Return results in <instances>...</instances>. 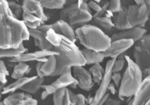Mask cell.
<instances>
[{
  "instance_id": "1",
  "label": "cell",
  "mask_w": 150,
  "mask_h": 105,
  "mask_svg": "<svg viewBox=\"0 0 150 105\" xmlns=\"http://www.w3.org/2000/svg\"><path fill=\"white\" fill-rule=\"evenodd\" d=\"M30 38L29 29L23 21L11 11L8 1H0V49L19 48Z\"/></svg>"
},
{
  "instance_id": "2",
  "label": "cell",
  "mask_w": 150,
  "mask_h": 105,
  "mask_svg": "<svg viewBox=\"0 0 150 105\" xmlns=\"http://www.w3.org/2000/svg\"><path fill=\"white\" fill-rule=\"evenodd\" d=\"M47 39L54 47L55 51L59 52V55L56 56L57 64L68 68L86 65L81 50L66 37L56 34L53 29H50L47 33Z\"/></svg>"
},
{
  "instance_id": "3",
  "label": "cell",
  "mask_w": 150,
  "mask_h": 105,
  "mask_svg": "<svg viewBox=\"0 0 150 105\" xmlns=\"http://www.w3.org/2000/svg\"><path fill=\"white\" fill-rule=\"evenodd\" d=\"M79 41L85 48L97 52H104L110 47L111 38L94 25L86 24L75 30Z\"/></svg>"
},
{
  "instance_id": "4",
  "label": "cell",
  "mask_w": 150,
  "mask_h": 105,
  "mask_svg": "<svg viewBox=\"0 0 150 105\" xmlns=\"http://www.w3.org/2000/svg\"><path fill=\"white\" fill-rule=\"evenodd\" d=\"M127 68L122 77L119 88V98L121 101L134 98L143 81V75L139 66L128 56H125Z\"/></svg>"
},
{
  "instance_id": "5",
  "label": "cell",
  "mask_w": 150,
  "mask_h": 105,
  "mask_svg": "<svg viewBox=\"0 0 150 105\" xmlns=\"http://www.w3.org/2000/svg\"><path fill=\"white\" fill-rule=\"evenodd\" d=\"M60 21H63L71 26H83L86 25L93 19L90 8L88 3L79 0L76 3L69 5L60 11Z\"/></svg>"
},
{
  "instance_id": "6",
  "label": "cell",
  "mask_w": 150,
  "mask_h": 105,
  "mask_svg": "<svg viewBox=\"0 0 150 105\" xmlns=\"http://www.w3.org/2000/svg\"><path fill=\"white\" fill-rule=\"evenodd\" d=\"M22 5L23 9L22 21L28 29H37L47 21L48 18L40 1L24 0Z\"/></svg>"
},
{
  "instance_id": "7",
  "label": "cell",
  "mask_w": 150,
  "mask_h": 105,
  "mask_svg": "<svg viewBox=\"0 0 150 105\" xmlns=\"http://www.w3.org/2000/svg\"><path fill=\"white\" fill-rule=\"evenodd\" d=\"M133 55L143 77L150 76V34H146L135 44Z\"/></svg>"
},
{
  "instance_id": "8",
  "label": "cell",
  "mask_w": 150,
  "mask_h": 105,
  "mask_svg": "<svg viewBox=\"0 0 150 105\" xmlns=\"http://www.w3.org/2000/svg\"><path fill=\"white\" fill-rule=\"evenodd\" d=\"M116 59H111L107 62L105 67V73H104V77L102 80L99 84L98 89L96 91V94L93 96L92 102L90 105H98L99 101L104 98L106 94L108 93V90L110 84L111 83L112 80V67L114 65Z\"/></svg>"
},
{
  "instance_id": "9",
  "label": "cell",
  "mask_w": 150,
  "mask_h": 105,
  "mask_svg": "<svg viewBox=\"0 0 150 105\" xmlns=\"http://www.w3.org/2000/svg\"><path fill=\"white\" fill-rule=\"evenodd\" d=\"M59 52L56 51L51 50H38L33 52H26L21 55V56L9 60V62L14 63L25 62L31 61H38L45 62L47 60V58L50 56H57Z\"/></svg>"
},
{
  "instance_id": "10",
  "label": "cell",
  "mask_w": 150,
  "mask_h": 105,
  "mask_svg": "<svg viewBox=\"0 0 150 105\" xmlns=\"http://www.w3.org/2000/svg\"><path fill=\"white\" fill-rule=\"evenodd\" d=\"M73 75L78 83V87L85 91H90L94 87L92 74L84 66H75L73 69Z\"/></svg>"
},
{
  "instance_id": "11",
  "label": "cell",
  "mask_w": 150,
  "mask_h": 105,
  "mask_svg": "<svg viewBox=\"0 0 150 105\" xmlns=\"http://www.w3.org/2000/svg\"><path fill=\"white\" fill-rule=\"evenodd\" d=\"M134 44L132 40L122 39L117 41H112L111 45L106 51L103 52L104 57H110L112 59H116L123 54V52L128 50Z\"/></svg>"
},
{
  "instance_id": "12",
  "label": "cell",
  "mask_w": 150,
  "mask_h": 105,
  "mask_svg": "<svg viewBox=\"0 0 150 105\" xmlns=\"http://www.w3.org/2000/svg\"><path fill=\"white\" fill-rule=\"evenodd\" d=\"M146 35V30L144 28L135 27L125 30L122 32H115L111 35V41H114L122 39L132 40L134 42H137Z\"/></svg>"
},
{
  "instance_id": "13",
  "label": "cell",
  "mask_w": 150,
  "mask_h": 105,
  "mask_svg": "<svg viewBox=\"0 0 150 105\" xmlns=\"http://www.w3.org/2000/svg\"><path fill=\"white\" fill-rule=\"evenodd\" d=\"M133 105H150V76L143 79L133 98Z\"/></svg>"
},
{
  "instance_id": "14",
  "label": "cell",
  "mask_w": 150,
  "mask_h": 105,
  "mask_svg": "<svg viewBox=\"0 0 150 105\" xmlns=\"http://www.w3.org/2000/svg\"><path fill=\"white\" fill-rule=\"evenodd\" d=\"M30 36L34 38L35 45L39 48L41 50H51L55 51V48L50 41L47 39V33L39 29H29Z\"/></svg>"
},
{
  "instance_id": "15",
  "label": "cell",
  "mask_w": 150,
  "mask_h": 105,
  "mask_svg": "<svg viewBox=\"0 0 150 105\" xmlns=\"http://www.w3.org/2000/svg\"><path fill=\"white\" fill-rule=\"evenodd\" d=\"M50 27L56 34L65 36L74 43L77 41V38L76 36V33H75V30H74L73 27H71L69 24H68L65 21L59 20V21L55 22L54 23L50 24Z\"/></svg>"
},
{
  "instance_id": "16",
  "label": "cell",
  "mask_w": 150,
  "mask_h": 105,
  "mask_svg": "<svg viewBox=\"0 0 150 105\" xmlns=\"http://www.w3.org/2000/svg\"><path fill=\"white\" fill-rule=\"evenodd\" d=\"M128 7H123L122 10L117 13L114 17L113 23L116 30L122 32L125 30L132 29L128 23Z\"/></svg>"
},
{
  "instance_id": "17",
  "label": "cell",
  "mask_w": 150,
  "mask_h": 105,
  "mask_svg": "<svg viewBox=\"0 0 150 105\" xmlns=\"http://www.w3.org/2000/svg\"><path fill=\"white\" fill-rule=\"evenodd\" d=\"M92 20L96 26L101 29L108 35L110 33H112L114 30H116L113 21L110 18H108L107 17H95Z\"/></svg>"
},
{
  "instance_id": "18",
  "label": "cell",
  "mask_w": 150,
  "mask_h": 105,
  "mask_svg": "<svg viewBox=\"0 0 150 105\" xmlns=\"http://www.w3.org/2000/svg\"><path fill=\"white\" fill-rule=\"evenodd\" d=\"M83 56L85 58L86 65H96L100 64L104 60V56L102 52H97L92 50L89 49H83L81 50Z\"/></svg>"
},
{
  "instance_id": "19",
  "label": "cell",
  "mask_w": 150,
  "mask_h": 105,
  "mask_svg": "<svg viewBox=\"0 0 150 105\" xmlns=\"http://www.w3.org/2000/svg\"><path fill=\"white\" fill-rule=\"evenodd\" d=\"M37 77H38L33 76L31 77H25L18 79L16 81H14V83H12L11 84L6 86L3 89V90L1 91V93H2V95H5V94L8 93H14V92L17 91V89H21L23 86L27 84L28 83L31 82L32 80L36 79Z\"/></svg>"
},
{
  "instance_id": "20",
  "label": "cell",
  "mask_w": 150,
  "mask_h": 105,
  "mask_svg": "<svg viewBox=\"0 0 150 105\" xmlns=\"http://www.w3.org/2000/svg\"><path fill=\"white\" fill-rule=\"evenodd\" d=\"M74 83L78 84L77 80L74 75H72V73H67L59 77L58 79L52 83L51 85L56 89L59 90L60 89L67 88V87H71Z\"/></svg>"
},
{
  "instance_id": "21",
  "label": "cell",
  "mask_w": 150,
  "mask_h": 105,
  "mask_svg": "<svg viewBox=\"0 0 150 105\" xmlns=\"http://www.w3.org/2000/svg\"><path fill=\"white\" fill-rule=\"evenodd\" d=\"M28 51L27 48L24 47L23 44H21L17 48H10V49H1L0 50V57L1 59L3 58H10L14 59L21 56V55L26 53Z\"/></svg>"
},
{
  "instance_id": "22",
  "label": "cell",
  "mask_w": 150,
  "mask_h": 105,
  "mask_svg": "<svg viewBox=\"0 0 150 105\" xmlns=\"http://www.w3.org/2000/svg\"><path fill=\"white\" fill-rule=\"evenodd\" d=\"M45 82V78L37 77L35 80H32L31 82L28 83L25 86L21 89L23 92L28 94H35L41 88H42L43 83Z\"/></svg>"
},
{
  "instance_id": "23",
  "label": "cell",
  "mask_w": 150,
  "mask_h": 105,
  "mask_svg": "<svg viewBox=\"0 0 150 105\" xmlns=\"http://www.w3.org/2000/svg\"><path fill=\"white\" fill-rule=\"evenodd\" d=\"M31 95L25 92H16L12 93L3 100L5 105H19L21 101L25 99L31 98Z\"/></svg>"
},
{
  "instance_id": "24",
  "label": "cell",
  "mask_w": 150,
  "mask_h": 105,
  "mask_svg": "<svg viewBox=\"0 0 150 105\" xmlns=\"http://www.w3.org/2000/svg\"><path fill=\"white\" fill-rule=\"evenodd\" d=\"M31 68L25 62H19L14 66V71L11 74V77L15 80L25 77L24 75L28 74L30 72Z\"/></svg>"
},
{
  "instance_id": "25",
  "label": "cell",
  "mask_w": 150,
  "mask_h": 105,
  "mask_svg": "<svg viewBox=\"0 0 150 105\" xmlns=\"http://www.w3.org/2000/svg\"><path fill=\"white\" fill-rule=\"evenodd\" d=\"M57 62L56 56H50L47 58V62H44L42 65V72L45 77L52 76L56 69Z\"/></svg>"
},
{
  "instance_id": "26",
  "label": "cell",
  "mask_w": 150,
  "mask_h": 105,
  "mask_svg": "<svg viewBox=\"0 0 150 105\" xmlns=\"http://www.w3.org/2000/svg\"><path fill=\"white\" fill-rule=\"evenodd\" d=\"M137 14H138V5H130L128 6V23L131 28L139 27L138 20H137Z\"/></svg>"
},
{
  "instance_id": "27",
  "label": "cell",
  "mask_w": 150,
  "mask_h": 105,
  "mask_svg": "<svg viewBox=\"0 0 150 105\" xmlns=\"http://www.w3.org/2000/svg\"><path fill=\"white\" fill-rule=\"evenodd\" d=\"M89 71L92 74V79H93L94 83L96 84H100V83L104 77V73H105V69L103 68L101 64H96L92 65L89 68Z\"/></svg>"
},
{
  "instance_id": "28",
  "label": "cell",
  "mask_w": 150,
  "mask_h": 105,
  "mask_svg": "<svg viewBox=\"0 0 150 105\" xmlns=\"http://www.w3.org/2000/svg\"><path fill=\"white\" fill-rule=\"evenodd\" d=\"M41 5L43 8L47 9H62L66 4L65 0H41Z\"/></svg>"
},
{
  "instance_id": "29",
  "label": "cell",
  "mask_w": 150,
  "mask_h": 105,
  "mask_svg": "<svg viewBox=\"0 0 150 105\" xmlns=\"http://www.w3.org/2000/svg\"><path fill=\"white\" fill-rule=\"evenodd\" d=\"M8 7L11 11L16 18L19 19L21 17H22L23 13V5L17 3L15 1H9L8 2Z\"/></svg>"
},
{
  "instance_id": "30",
  "label": "cell",
  "mask_w": 150,
  "mask_h": 105,
  "mask_svg": "<svg viewBox=\"0 0 150 105\" xmlns=\"http://www.w3.org/2000/svg\"><path fill=\"white\" fill-rule=\"evenodd\" d=\"M125 62H126V60H125V56L124 54L116 58L114 65H113V67H112V73L120 72L124 68Z\"/></svg>"
},
{
  "instance_id": "31",
  "label": "cell",
  "mask_w": 150,
  "mask_h": 105,
  "mask_svg": "<svg viewBox=\"0 0 150 105\" xmlns=\"http://www.w3.org/2000/svg\"><path fill=\"white\" fill-rule=\"evenodd\" d=\"M9 75V72L7 70L6 65L5 64L4 61H0V81L1 84L5 85L7 83V76Z\"/></svg>"
},
{
  "instance_id": "32",
  "label": "cell",
  "mask_w": 150,
  "mask_h": 105,
  "mask_svg": "<svg viewBox=\"0 0 150 105\" xmlns=\"http://www.w3.org/2000/svg\"><path fill=\"white\" fill-rule=\"evenodd\" d=\"M123 9V6L122 5L121 1L119 0H112L110 2L109 5V11H110L112 14L113 13H119Z\"/></svg>"
},
{
  "instance_id": "33",
  "label": "cell",
  "mask_w": 150,
  "mask_h": 105,
  "mask_svg": "<svg viewBox=\"0 0 150 105\" xmlns=\"http://www.w3.org/2000/svg\"><path fill=\"white\" fill-rule=\"evenodd\" d=\"M109 5H110V2H106L103 4V5L101 6V10L98 12V13H96V14L93 15V18L95 17H104V14H106V12L108 11V10H109Z\"/></svg>"
},
{
  "instance_id": "34",
  "label": "cell",
  "mask_w": 150,
  "mask_h": 105,
  "mask_svg": "<svg viewBox=\"0 0 150 105\" xmlns=\"http://www.w3.org/2000/svg\"><path fill=\"white\" fill-rule=\"evenodd\" d=\"M122 75L120 74V72H114V73H112V80L114 83L115 86L116 87H120V84L121 83V80H122Z\"/></svg>"
},
{
  "instance_id": "35",
  "label": "cell",
  "mask_w": 150,
  "mask_h": 105,
  "mask_svg": "<svg viewBox=\"0 0 150 105\" xmlns=\"http://www.w3.org/2000/svg\"><path fill=\"white\" fill-rule=\"evenodd\" d=\"M88 5L90 8V9H92L93 11H95L96 13H98L101 10V5H99V4L97 2H95V1H89L88 2Z\"/></svg>"
},
{
  "instance_id": "36",
  "label": "cell",
  "mask_w": 150,
  "mask_h": 105,
  "mask_svg": "<svg viewBox=\"0 0 150 105\" xmlns=\"http://www.w3.org/2000/svg\"><path fill=\"white\" fill-rule=\"evenodd\" d=\"M77 105H87L88 104V100L86 97L82 94H77Z\"/></svg>"
},
{
  "instance_id": "37",
  "label": "cell",
  "mask_w": 150,
  "mask_h": 105,
  "mask_svg": "<svg viewBox=\"0 0 150 105\" xmlns=\"http://www.w3.org/2000/svg\"><path fill=\"white\" fill-rule=\"evenodd\" d=\"M122 101L120 99H116V98H108L103 105H120Z\"/></svg>"
},
{
  "instance_id": "38",
  "label": "cell",
  "mask_w": 150,
  "mask_h": 105,
  "mask_svg": "<svg viewBox=\"0 0 150 105\" xmlns=\"http://www.w3.org/2000/svg\"><path fill=\"white\" fill-rule=\"evenodd\" d=\"M44 64L43 62H38V63L35 65L36 72H37L38 77L40 78H45V75L42 72V65Z\"/></svg>"
},
{
  "instance_id": "39",
  "label": "cell",
  "mask_w": 150,
  "mask_h": 105,
  "mask_svg": "<svg viewBox=\"0 0 150 105\" xmlns=\"http://www.w3.org/2000/svg\"><path fill=\"white\" fill-rule=\"evenodd\" d=\"M19 105H38V101L36 99H34L33 97L25 99L23 101L21 102Z\"/></svg>"
},
{
  "instance_id": "40",
  "label": "cell",
  "mask_w": 150,
  "mask_h": 105,
  "mask_svg": "<svg viewBox=\"0 0 150 105\" xmlns=\"http://www.w3.org/2000/svg\"><path fill=\"white\" fill-rule=\"evenodd\" d=\"M42 89H44V90L46 91L49 95H53V94L56 93V91H57V89H56L51 84L43 85Z\"/></svg>"
},
{
  "instance_id": "41",
  "label": "cell",
  "mask_w": 150,
  "mask_h": 105,
  "mask_svg": "<svg viewBox=\"0 0 150 105\" xmlns=\"http://www.w3.org/2000/svg\"><path fill=\"white\" fill-rule=\"evenodd\" d=\"M108 90L110 92V93L112 95H116V86H115L114 83H111L110 84L109 87H108Z\"/></svg>"
},
{
  "instance_id": "42",
  "label": "cell",
  "mask_w": 150,
  "mask_h": 105,
  "mask_svg": "<svg viewBox=\"0 0 150 105\" xmlns=\"http://www.w3.org/2000/svg\"><path fill=\"white\" fill-rule=\"evenodd\" d=\"M49 95H50L49 94H48L46 91H45V90H44V91L42 92L41 95V98L42 99V100H45V99H46V98H47Z\"/></svg>"
},
{
  "instance_id": "43",
  "label": "cell",
  "mask_w": 150,
  "mask_h": 105,
  "mask_svg": "<svg viewBox=\"0 0 150 105\" xmlns=\"http://www.w3.org/2000/svg\"><path fill=\"white\" fill-rule=\"evenodd\" d=\"M134 2L135 3H136V5H143V4L145 3V1H144V0H135Z\"/></svg>"
},
{
  "instance_id": "44",
  "label": "cell",
  "mask_w": 150,
  "mask_h": 105,
  "mask_svg": "<svg viewBox=\"0 0 150 105\" xmlns=\"http://www.w3.org/2000/svg\"><path fill=\"white\" fill-rule=\"evenodd\" d=\"M126 105H133V98H131V99H130L129 101H128V104H127Z\"/></svg>"
},
{
  "instance_id": "45",
  "label": "cell",
  "mask_w": 150,
  "mask_h": 105,
  "mask_svg": "<svg viewBox=\"0 0 150 105\" xmlns=\"http://www.w3.org/2000/svg\"><path fill=\"white\" fill-rule=\"evenodd\" d=\"M1 105H5V104H4V102L2 101V102H1Z\"/></svg>"
},
{
  "instance_id": "46",
  "label": "cell",
  "mask_w": 150,
  "mask_h": 105,
  "mask_svg": "<svg viewBox=\"0 0 150 105\" xmlns=\"http://www.w3.org/2000/svg\"><path fill=\"white\" fill-rule=\"evenodd\" d=\"M149 23H150V17H149Z\"/></svg>"
}]
</instances>
